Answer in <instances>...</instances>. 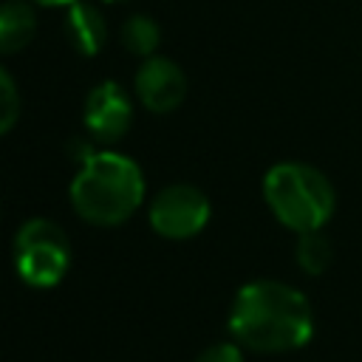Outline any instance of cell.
<instances>
[{"label":"cell","mask_w":362,"mask_h":362,"mask_svg":"<svg viewBox=\"0 0 362 362\" xmlns=\"http://www.w3.org/2000/svg\"><path fill=\"white\" fill-rule=\"evenodd\" d=\"M229 334L255 354H286L311 339L314 314L300 288L280 280H252L232 300Z\"/></svg>","instance_id":"obj_1"},{"label":"cell","mask_w":362,"mask_h":362,"mask_svg":"<svg viewBox=\"0 0 362 362\" xmlns=\"http://www.w3.org/2000/svg\"><path fill=\"white\" fill-rule=\"evenodd\" d=\"M144 198V175L139 164L119 153H93L82 161L71 184L76 215L93 226L124 223Z\"/></svg>","instance_id":"obj_2"},{"label":"cell","mask_w":362,"mask_h":362,"mask_svg":"<svg viewBox=\"0 0 362 362\" xmlns=\"http://www.w3.org/2000/svg\"><path fill=\"white\" fill-rule=\"evenodd\" d=\"M110 3H113V0H110ZM116 3H119V0H116Z\"/></svg>","instance_id":"obj_15"},{"label":"cell","mask_w":362,"mask_h":362,"mask_svg":"<svg viewBox=\"0 0 362 362\" xmlns=\"http://www.w3.org/2000/svg\"><path fill=\"white\" fill-rule=\"evenodd\" d=\"M133 124V102L116 82H99L85 99V127L102 144L119 141Z\"/></svg>","instance_id":"obj_6"},{"label":"cell","mask_w":362,"mask_h":362,"mask_svg":"<svg viewBox=\"0 0 362 362\" xmlns=\"http://www.w3.org/2000/svg\"><path fill=\"white\" fill-rule=\"evenodd\" d=\"M122 42L130 54H139V57H153V51L158 48L161 42V31L156 25L153 17L147 14H133L124 25H122Z\"/></svg>","instance_id":"obj_11"},{"label":"cell","mask_w":362,"mask_h":362,"mask_svg":"<svg viewBox=\"0 0 362 362\" xmlns=\"http://www.w3.org/2000/svg\"><path fill=\"white\" fill-rule=\"evenodd\" d=\"M263 198L272 215L297 235L322 229L337 209V192L328 175L303 161L274 164L263 178Z\"/></svg>","instance_id":"obj_3"},{"label":"cell","mask_w":362,"mask_h":362,"mask_svg":"<svg viewBox=\"0 0 362 362\" xmlns=\"http://www.w3.org/2000/svg\"><path fill=\"white\" fill-rule=\"evenodd\" d=\"M71 263V243L59 223L48 218L25 221L14 235V269L34 288L57 286Z\"/></svg>","instance_id":"obj_4"},{"label":"cell","mask_w":362,"mask_h":362,"mask_svg":"<svg viewBox=\"0 0 362 362\" xmlns=\"http://www.w3.org/2000/svg\"><path fill=\"white\" fill-rule=\"evenodd\" d=\"M195 362H243V351L238 342H218L209 345L195 356Z\"/></svg>","instance_id":"obj_13"},{"label":"cell","mask_w":362,"mask_h":362,"mask_svg":"<svg viewBox=\"0 0 362 362\" xmlns=\"http://www.w3.org/2000/svg\"><path fill=\"white\" fill-rule=\"evenodd\" d=\"M37 34V14L25 0L0 3V54L23 51Z\"/></svg>","instance_id":"obj_9"},{"label":"cell","mask_w":362,"mask_h":362,"mask_svg":"<svg viewBox=\"0 0 362 362\" xmlns=\"http://www.w3.org/2000/svg\"><path fill=\"white\" fill-rule=\"evenodd\" d=\"M34 3H42V6H74L79 0H34Z\"/></svg>","instance_id":"obj_14"},{"label":"cell","mask_w":362,"mask_h":362,"mask_svg":"<svg viewBox=\"0 0 362 362\" xmlns=\"http://www.w3.org/2000/svg\"><path fill=\"white\" fill-rule=\"evenodd\" d=\"M65 34L82 57H93V54H99V48L107 40V25H105V17L96 6L79 0V3L68 6Z\"/></svg>","instance_id":"obj_8"},{"label":"cell","mask_w":362,"mask_h":362,"mask_svg":"<svg viewBox=\"0 0 362 362\" xmlns=\"http://www.w3.org/2000/svg\"><path fill=\"white\" fill-rule=\"evenodd\" d=\"M20 119V93L8 71L0 68V136L8 133Z\"/></svg>","instance_id":"obj_12"},{"label":"cell","mask_w":362,"mask_h":362,"mask_svg":"<svg viewBox=\"0 0 362 362\" xmlns=\"http://www.w3.org/2000/svg\"><path fill=\"white\" fill-rule=\"evenodd\" d=\"M294 257H297V266H300L305 274H322V272L331 266L334 249H331V240L322 235V229H317V232H303V235L297 238Z\"/></svg>","instance_id":"obj_10"},{"label":"cell","mask_w":362,"mask_h":362,"mask_svg":"<svg viewBox=\"0 0 362 362\" xmlns=\"http://www.w3.org/2000/svg\"><path fill=\"white\" fill-rule=\"evenodd\" d=\"M136 93L153 113H173L187 96V76L181 65L167 57H147L136 74Z\"/></svg>","instance_id":"obj_7"},{"label":"cell","mask_w":362,"mask_h":362,"mask_svg":"<svg viewBox=\"0 0 362 362\" xmlns=\"http://www.w3.org/2000/svg\"><path fill=\"white\" fill-rule=\"evenodd\" d=\"M209 221V198L192 184H170L150 204V226L170 240L198 235Z\"/></svg>","instance_id":"obj_5"}]
</instances>
